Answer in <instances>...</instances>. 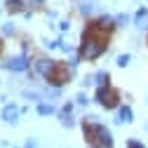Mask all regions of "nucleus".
Returning <instances> with one entry per match:
<instances>
[{
    "mask_svg": "<svg viewBox=\"0 0 148 148\" xmlns=\"http://www.w3.org/2000/svg\"><path fill=\"white\" fill-rule=\"evenodd\" d=\"M85 132H87V143H92V148L97 146V141L94 139H99L101 141V148H113V136H110V132L106 127H101V125H94V122H87L85 125Z\"/></svg>",
    "mask_w": 148,
    "mask_h": 148,
    "instance_id": "f257e3e1",
    "label": "nucleus"
},
{
    "mask_svg": "<svg viewBox=\"0 0 148 148\" xmlns=\"http://www.w3.org/2000/svg\"><path fill=\"white\" fill-rule=\"evenodd\" d=\"M103 49H106V45H103L101 40H97V38H87V40L82 42L80 57H82V59H97Z\"/></svg>",
    "mask_w": 148,
    "mask_h": 148,
    "instance_id": "f03ea898",
    "label": "nucleus"
},
{
    "mask_svg": "<svg viewBox=\"0 0 148 148\" xmlns=\"http://www.w3.org/2000/svg\"><path fill=\"white\" fill-rule=\"evenodd\" d=\"M97 99H99V103H101L103 108H115V106H118L115 94H113V92H110L106 85H101V87H99V92H97Z\"/></svg>",
    "mask_w": 148,
    "mask_h": 148,
    "instance_id": "7ed1b4c3",
    "label": "nucleus"
},
{
    "mask_svg": "<svg viewBox=\"0 0 148 148\" xmlns=\"http://www.w3.org/2000/svg\"><path fill=\"white\" fill-rule=\"evenodd\" d=\"M54 66H57V64L49 61V59H38V61H35V73H38V75H42V78H47L49 73L54 71Z\"/></svg>",
    "mask_w": 148,
    "mask_h": 148,
    "instance_id": "20e7f679",
    "label": "nucleus"
},
{
    "mask_svg": "<svg viewBox=\"0 0 148 148\" xmlns=\"http://www.w3.org/2000/svg\"><path fill=\"white\" fill-rule=\"evenodd\" d=\"M19 113H21V110L16 108L14 103H7V106L3 108V120H5V122H10V125H14L16 120H19Z\"/></svg>",
    "mask_w": 148,
    "mask_h": 148,
    "instance_id": "39448f33",
    "label": "nucleus"
},
{
    "mask_svg": "<svg viewBox=\"0 0 148 148\" xmlns=\"http://www.w3.org/2000/svg\"><path fill=\"white\" fill-rule=\"evenodd\" d=\"M5 66H7L10 71H14V73H19V71H26V68H28V61H26V57L21 54V57H12Z\"/></svg>",
    "mask_w": 148,
    "mask_h": 148,
    "instance_id": "423d86ee",
    "label": "nucleus"
},
{
    "mask_svg": "<svg viewBox=\"0 0 148 148\" xmlns=\"http://www.w3.org/2000/svg\"><path fill=\"white\" fill-rule=\"evenodd\" d=\"M47 80H49V82H54V85H64V82L68 80V73H66L64 68H59V66H54V71L47 75Z\"/></svg>",
    "mask_w": 148,
    "mask_h": 148,
    "instance_id": "0eeeda50",
    "label": "nucleus"
},
{
    "mask_svg": "<svg viewBox=\"0 0 148 148\" xmlns=\"http://www.w3.org/2000/svg\"><path fill=\"white\" fill-rule=\"evenodd\" d=\"M134 26L141 28V31L148 28V10H146V7H141V10L136 12V16H134Z\"/></svg>",
    "mask_w": 148,
    "mask_h": 148,
    "instance_id": "6e6552de",
    "label": "nucleus"
},
{
    "mask_svg": "<svg viewBox=\"0 0 148 148\" xmlns=\"http://www.w3.org/2000/svg\"><path fill=\"white\" fill-rule=\"evenodd\" d=\"M113 26H115V24H113V19H110V16H101V19L94 24V28H97V31H110Z\"/></svg>",
    "mask_w": 148,
    "mask_h": 148,
    "instance_id": "1a4fd4ad",
    "label": "nucleus"
},
{
    "mask_svg": "<svg viewBox=\"0 0 148 148\" xmlns=\"http://www.w3.org/2000/svg\"><path fill=\"white\" fill-rule=\"evenodd\" d=\"M118 122H132V110H129L127 106L120 108V118H118Z\"/></svg>",
    "mask_w": 148,
    "mask_h": 148,
    "instance_id": "9d476101",
    "label": "nucleus"
},
{
    "mask_svg": "<svg viewBox=\"0 0 148 148\" xmlns=\"http://www.w3.org/2000/svg\"><path fill=\"white\" fill-rule=\"evenodd\" d=\"M38 113H40V115H52V113H54V106H49V103H40V106H38Z\"/></svg>",
    "mask_w": 148,
    "mask_h": 148,
    "instance_id": "9b49d317",
    "label": "nucleus"
},
{
    "mask_svg": "<svg viewBox=\"0 0 148 148\" xmlns=\"http://www.w3.org/2000/svg\"><path fill=\"white\" fill-rule=\"evenodd\" d=\"M80 12H82V16H89L92 12H94V3H82Z\"/></svg>",
    "mask_w": 148,
    "mask_h": 148,
    "instance_id": "f8f14e48",
    "label": "nucleus"
},
{
    "mask_svg": "<svg viewBox=\"0 0 148 148\" xmlns=\"http://www.w3.org/2000/svg\"><path fill=\"white\" fill-rule=\"evenodd\" d=\"M129 61H132V59H129V54H120V57H118V66L120 68H125Z\"/></svg>",
    "mask_w": 148,
    "mask_h": 148,
    "instance_id": "ddd939ff",
    "label": "nucleus"
},
{
    "mask_svg": "<svg viewBox=\"0 0 148 148\" xmlns=\"http://www.w3.org/2000/svg\"><path fill=\"white\" fill-rule=\"evenodd\" d=\"M115 21H118V26H127V24H129V16H127V14H118Z\"/></svg>",
    "mask_w": 148,
    "mask_h": 148,
    "instance_id": "4468645a",
    "label": "nucleus"
},
{
    "mask_svg": "<svg viewBox=\"0 0 148 148\" xmlns=\"http://www.w3.org/2000/svg\"><path fill=\"white\" fill-rule=\"evenodd\" d=\"M24 97H26L28 101H40V94H38V92H24Z\"/></svg>",
    "mask_w": 148,
    "mask_h": 148,
    "instance_id": "2eb2a0df",
    "label": "nucleus"
},
{
    "mask_svg": "<svg viewBox=\"0 0 148 148\" xmlns=\"http://www.w3.org/2000/svg\"><path fill=\"white\" fill-rule=\"evenodd\" d=\"M3 33H5V35H12V33H14V26H12V24H5V26H3Z\"/></svg>",
    "mask_w": 148,
    "mask_h": 148,
    "instance_id": "dca6fc26",
    "label": "nucleus"
},
{
    "mask_svg": "<svg viewBox=\"0 0 148 148\" xmlns=\"http://www.w3.org/2000/svg\"><path fill=\"white\" fill-rule=\"evenodd\" d=\"M106 80H108L106 73H99V75H97V82H99V85H106Z\"/></svg>",
    "mask_w": 148,
    "mask_h": 148,
    "instance_id": "f3484780",
    "label": "nucleus"
},
{
    "mask_svg": "<svg viewBox=\"0 0 148 148\" xmlns=\"http://www.w3.org/2000/svg\"><path fill=\"white\" fill-rule=\"evenodd\" d=\"M127 148H146V146L139 143V141H127Z\"/></svg>",
    "mask_w": 148,
    "mask_h": 148,
    "instance_id": "a211bd4d",
    "label": "nucleus"
},
{
    "mask_svg": "<svg viewBox=\"0 0 148 148\" xmlns=\"http://www.w3.org/2000/svg\"><path fill=\"white\" fill-rule=\"evenodd\" d=\"M59 26H61V31H68V28H71V24H68V21H61Z\"/></svg>",
    "mask_w": 148,
    "mask_h": 148,
    "instance_id": "6ab92c4d",
    "label": "nucleus"
},
{
    "mask_svg": "<svg viewBox=\"0 0 148 148\" xmlns=\"http://www.w3.org/2000/svg\"><path fill=\"white\" fill-rule=\"evenodd\" d=\"M78 103H87V97L85 94H78Z\"/></svg>",
    "mask_w": 148,
    "mask_h": 148,
    "instance_id": "aec40b11",
    "label": "nucleus"
},
{
    "mask_svg": "<svg viewBox=\"0 0 148 148\" xmlns=\"http://www.w3.org/2000/svg\"><path fill=\"white\" fill-rule=\"evenodd\" d=\"M16 3H19V0H7V5H12V7H14Z\"/></svg>",
    "mask_w": 148,
    "mask_h": 148,
    "instance_id": "412c9836",
    "label": "nucleus"
},
{
    "mask_svg": "<svg viewBox=\"0 0 148 148\" xmlns=\"http://www.w3.org/2000/svg\"><path fill=\"white\" fill-rule=\"evenodd\" d=\"M35 3H40V0H35Z\"/></svg>",
    "mask_w": 148,
    "mask_h": 148,
    "instance_id": "4be33fe9",
    "label": "nucleus"
}]
</instances>
